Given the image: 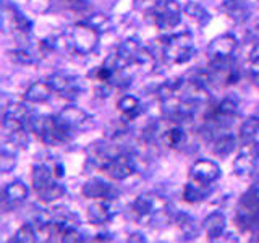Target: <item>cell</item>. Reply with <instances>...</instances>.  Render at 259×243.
Listing matches in <instances>:
<instances>
[{
    "instance_id": "7c38bea8",
    "label": "cell",
    "mask_w": 259,
    "mask_h": 243,
    "mask_svg": "<svg viewBox=\"0 0 259 243\" xmlns=\"http://www.w3.org/2000/svg\"><path fill=\"white\" fill-rule=\"evenodd\" d=\"M29 194V190L24 182L21 180H15L12 183H8L4 188V199H2V208L7 209H13L16 206H20L23 201H26Z\"/></svg>"
},
{
    "instance_id": "4316f807",
    "label": "cell",
    "mask_w": 259,
    "mask_h": 243,
    "mask_svg": "<svg viewBox=\"0 0 259 243\" xmlns=\"http://www.w3.org/2000/svg\"><path fill=\"white\" fill-rule=\"evenodd\" d=\"M233 148H235V138H233V135L224 133V135H221L214 141L212 152L215 154V156H219V157H227L233 151Z\"/></svg>"
},
{
    "instance_id": "8992f818",
    "label": "cell",
    "mask_w": 259,
    "mask_h": 243,
    "mask_svg": "<svg viewBox=\"0 0 259 243\" xmlns=\"http://www.w3.org/2000/svg\"><path fill=\"white\" fill-rule=\"evenodd\" d=\"M62 124L70 128L73 133L75 132H86V130L94 127V117L89 115V113L78 107V105H68V107H63L59 115H57Z\"/></svg>"
},
{
    "instance_id": "ab89813d",
    "label": "cell",
    "mask_w": 259,
    "mask_h": 243,
    "mask_svg": "<svg viewBox=\"0 0 259 243\" xmlns=\"http://www.w3.org/2000/svg\"><path fill=\"white\" fill-rule=\"evenodd\" d=\"M249 60L251 63L254 65V67H259V43L251 49V52H249Z\"/></svg>"
},
{
    "instance_id": "3957f363",
    "label": "cell",
    "mask_w": 259,
    "mask_h": 243,
    "mask_svg": "<svg viewBox=\"0 0 259 243\" xmlns=\"http://www.w3.org/2000/svg\"><path fill=\"white\" fill-rule=\"evenodd\" d=\"M259 164V143L249 141L243 144L237 159L233 160V174L237 177L246 178L253 175Z\"/></svg>"
},
{
    "instance_id": "d4e9b609",
    "label": "cell",
    "mask_w": 259,
    "mask_h": 243,
    "mask_svg": "<svg viewBox=\"0 0 259 243\" xmlns=\"http://www.w3.org/2000/svg\"><path fill=\"white\" fill-rule=\"evenodd\" d=\"M238 110V101L235 97H225L219 102L212 110V118L210 120H221V118H230Z\"/></svg>"
},
{
    "instance_id": "e0dca14e",
    "label": "cell",
    "mask_w": 259,
    "mask_h": 243,
    "mask_svg": "<svg viewBox=\"0 0 259 243\" xmlns=\"http://www.w3.org/2000/svg\"><path fill=\"white\" fill-rule=\"evenodd\" d=\"M221 10L237 24L248 21L251 16V8L248 7L245 0H225L221 7Z\"/></svg>"
},
{
    "instance_id": "52a82bcc",
    "label": "cell",
    "mask_w": 259,
    "mask_h": 243,
    "mask_svg": "<svg viewBox=\"0 0 259 243\" xmlns=\"http://www.w3.org/2000/svg\"><path fill=\"white\" fill-rule=\"evenodd\" d=\"M237 224L241 230L245 232H254V229L259 224V205L249 196L248 193H245L241 196L238 206H237Z\"/></svg>"
},
{
    "instance_id": "7402d4cb",
    "label": "cell",
    "mask_w": 259,
    "mask_h": 243,
    "mask_svg": "<svg viewBox=\"0 0 259 243\" xmlns=\"http://www.w3.org/2000/svg\"><path fill=\"white\" fill-rule=\"evenodd\" d=\"M209 190H207V185H202L198 183L194 180H190L186 183L185 190H183V199L190 205H196V202H201L207 198Z\"/></svg>"
},
{
    "instance_id": "277c9868",
    "label": "cell",
    "mask_w": 259,
    "mask_h": 243,
    "mask_svg": "<svg viewBox=\"0 0 259 243\" xmlns=\"http://www.w3.org/2000/svg\"><path fill=\"white\" fill-rule=\"evenodd\" d=\"M102 170L107 174L110 178L117 182L126 180L136 172V159L128 152H121L117 156L110 157L105 164L102 166Z\"/></svg>"
},
{
    "instance_id": "f6af8a7d",
    "label": "cell",
    "mask_w": 259,
    "mask_h": 243,
    "mask_svg": "<svg viewBox=\"0 0 259 243\" xmlns=\"http://www.w3.org/2000/svg\"><path fill=\"white\" fill-rule=\"evenodd\" d=\"M224 237H225V238H222L224 241H235V243L240 241V238L235 233H224Z\"/></svg>"
},
{
    "instance_id": "1f68e13d",
    "label": "cell",
    "mask_w": 259,
    "mask_h": 243,
    "mask_svg": "<svg viewBox=\"0 0 259 243\" xmlns=\"http://www.w3.org/2000/svg\"><path fill=\"white\" fill-rule=\"evenodd\" d=\"M156 97L162 104L172 101L174 97H177V81H164L162 85H159L157 91H156Z\"/></svg>"
},
{
    "instance_id": "603a6c76",
    "label": "cell",
    "mask_w": 259,
    "mask_h": 243,
    "mask_svg": "<svg viewBox=\"0 0 259 243\" xmlns=\"http://www.w3.org/2000/svg\"><path fill=\"white\" fill-rule=\"evenodd\" d=\"M183 13L188 16L191 21H194V24L199 26V28L206 26V24L210 21L209 12L198 2H188V4H186L185 8H183Z\"/></svg>"
},
{
    "instance_id": "ba28073f",
    "label": "cell",
    "mask_w": 259,
    "mask_h": 243,
    "mask_svg": "<svg viewBox=\"0 0 259 243\" xmlns=\"http://www.w3.org/2000/svg\"><path fill=\"white\" fill-rule=\"evenodd\" d=\"M154 23L159 29H172L182 21V7L177 0H170L164 5H154Z\"/></svg>"
},
{
    "instance_id": "9a60e30c",
    "label": "cell",
    "mask_w": 259,
    "mask_h": 243,
    "mask_svg": "<svg viewBox=\"0 0 259 243\" xmlns=\"http://www.w3.org/2000/svg\"><path fill=\"white\" fill-rule=\"evenodd\" d=\"M227 217L222 211H214L204 219V230L207 233L209 241H219L225 233Z\"/></svg>"
},
{
    "instance_id": "74e56055",
    "label": "cell",
    "mask_w": 259,
    "mask_h": 243,
    "mask_svg": "<svg viewBox=\"0 0 259 243\" xmlns=\"http://www.w3.org/2000/svg\"><path fill=\"white\" fill-rule=\"evenodd\" d=\"M68 7L73 12H86L89 8V0H71V2H68Z\"/></svg>"
},
{
    "instance_id": "60d3db41",
    "label": "cell",
    "mask_w": 259,
    "mask_h": 243,
    "mask_svg": "<svg viewBox=\"0 0 259 243\" xmlns=\"http://www.w3.org/2000/svg\"><path fill=\"white\" fill-rule=\"evenodd\" d=\"M238 76H240V73L237 68H229V76H227V85H235L238 81Z\"/></svg>"
},
{
    "instance_id": "ac0fdd59",
    "label": "cell",
    "mask_w": 259,
    "mask_h": 243,
    "mask_svg": "<svg viewBox=\"0 0 259 243\" xmlns=\"http://www.w3.org/2000/svg\"><path fill=\"white\" fill-rule=\"evenodd\" d=\"M57 178L52 172V167L47 164H36L32 169V188L36 193L44 191L47 186H51L54 182H57Z\"/></svg>"
},
{
    "instance_id": "d6a6232c",
    "label": "cell",
    "mask_w": 259,
    "mask_h": 243,
    "mask_svg": "<svg viewBox=\"0 0 259 243\" xmlns=\"http://www.w3.org/2000/svg\"><path fill=\"white\" fill-rule=\"evenodd\" d=\"M8 59L10 62L16 65H32L34 63V57H32L26 49H13V51H8Z\"/></svg>"
},
{
    "instance_id": "7dc6e473",
    "label": "cell",
    "mask_w": 259,
    "mask_h": 243,
    "mask_svg": "<svg viewBox=\"0 0 259 243\" xmlns=\"http://www.w3.org/2000/svg\"><path fill=\"white\" fill-rule=\"evenodd\" d=\"M254 83L259 86V73H254Z\"/></svg>"
},
{
    "instance_id": "836d02e7",
    "label": "cell",
    "mask_w": 259,
    "mask_h": 243,
    "mask_svg": "<svg viewBox=\"0 0 259 243\" xmlns=\"http://www.w3.org/2000/svg\"><path fill=\"white\" fill-rule=\"evenodd\" d=\"M8 140H12L20 149H26L29 146V133H28V128H21L18 132H15L12 135H7Z\"/></svg>"
},
{
    "instance_id": "5b68a950",
    "label": "cell",
    "mask_w": 259,
    "mask_h": 243,
    "mask_svg": "<svg viewBox=\"0 0 259 243\" xmlns=\"http://www.w3.org/2000/svg\"><path fill=\"white\" fill-rule=\"evenodd\" d=\"M132 211L136 217L140 219H152L164 213H168L164 199L154 193L140 194L132 205Z\"/></svg>"
},
{
    "instance_id": "7a4b0ae2",
    "label": "cell",
    "mask_w": 259,
    "mask_h": 243,
    "mask_svg": "<svg viewBox=\"0 0 259 243\" xmlns=\"http://www.w3.org/2000/svg\"><path fill=\"white\" fill-rule=\"evenodd\" d=\"M194 54H196V49L193 44V36L191 32L185 31V32H178V34H170L168 36V46L165 51V59L172 63H188Z\"/></svg>"
},
{
    "instance_id": "f546056e",
    "label": "cell",
    "mask_w": 259,
    "mask_h": 243,
    "mask_svg": "<svg viewBox=\"0 0 259 243\" xmlns=\"http://www.w3.org/2000/svg\"><path fill=\"white\" fill-rule=\"evenodd\" d=\"M88 24H91V26L99 32V34H102V32H109L113 26V23L110 20V16H107L105 13H94L91 15L89 18L86 20Z\"/></svg>"
},
{
    "instance_id": "ee69618b",
    "label": "cell",
    "mask_w": 259,
    "mask_h": 243,
    "mask_svg": "<svg viewBox=\"0 0 259 243\" xmlns=\"http://www.w3.org/2000/svg\"><path fill=\"white\" fill-rule=\"evenodd\" d=\"M93 241H112V238L109 237L107 233H97L96 237L93 238Z\"/></svg>"
},
{
    "instance_id": "7bdbcfd3",
    "label": "cell",
    "mask_w": 259,
    "mask_h": 243,
    "mask_svg": "<svg viewBox=\"0 0 259 243\" xmlns=\"http://www.w3.org/2000/svg\"><path fill=\"white\" fill-rule=\"evenodd\" d=\"M51 167H52V172H54V175H55L57 178L65 177V169H63V166L60 164V162H55V164L51 166Z\"/></svg>"
},
{
    "instance_id": "f35d334b",
    "label": "cell",
    "mask_w": 259,
    "mask_h": 243,
    "mask_svg": "<svg viewBox=\"0 0 259 243\" xmlns=\"http://www.w3.org/2000/svg\"><path fill=\"white\" fill-rule=\"evenodd\" d=\"M126 241H130V243H144V241H148V238H146V235H144V233L135 232V233H130V235H128Z\"/></svg>"
},
{
    "instance_id": "b9f144b4",
    "label": "cell",
    "mask_w": 259,
    "mask_h": 243,
    "mask_svg": "<svg viewBox=\"0 0 259 243\" xmlns=\"http://www.w3.org/2000/svg\"><path fill=\"white\" fill-rule=\"evenodd\" d=\"M246 193H248L249 196L253 198V199L257 202V205H259V182L254 183V185H251V186H249V190H248Z\"/></svg>"
},
{
    "instance_id": "8fae6325",
    "label": "cell",
    "mask_w": 259,
    "mask_h": 243,
    "mask_svg": "<svg viewBox=\"0 0 259 243\" xmlns=\"http://www.w3.org/2000/svg\"><path fill=\"white\" fill-rule=\"evenodd\" d=\"M238 40L233 34H222L215 37L207 47L209 59H230L235 54Z\"/></svg>"
},
{
    "instance_id": "e575fe53",
    "label": "cell",
    "mask_w": 259,
    "mask_h": 243,
    "mask_svg": "<svg viewBox=\"0 0 259 243\" xmlns=\"http://www.w3.org/2000/svg\"><path fill=\"white\" fill-rule=\"evenodd\" d=\"M113 88H115V86H113L110 81H99V83H97L96 88H94V94L97 97H101V99H107V97L112 94Z\"/></svg>"
},
{
    "instance_id": "c3c4849f",
    "label": "cell",
    "mask_w": 259,
    "mask_h": 243,
    "mask_svg": "<svg viewBox=\"0 0 259 243\" xmlns=\"http://www.w3.org/2000/svg\"><path fill=\"white\" fill-rule=\"evenodd\" d=\"M140 2H148V0H140Z\"/></svg>"
},
{
    "instance_id": "9c48e42d",
    "label": "cell",
    "mask_w": 259,
    "mask_h": 243,
    "mask_svg": "<svg viewBox=\"0 0 259 243\" xmlns=\"http://www.w3.org/2000/svg\"><path fill=\"white\" fill-rule=\"evenodd\" d=\"M222 175L221 166L217 164L215 160L210 159H199L196 160L190 169V178L198 183L202 185H212L214 182H217Z\"/></svg>"
},
{
    "instance_id": "d590c367",
    "label": "cell",
    "mask_w": 259,
    "mask_h": 243,
    "mask_svg": "<svg viewBox=\"0 0 259 243\" xmlns=\"http://www.w3.org/2000/svg\"><path fill=\"white\" fill-rule=\"evenodd\" d=\"M29 7L36 13H47L52 7V0H29Z\"/></svg>"
},
{
    "instance_id": "ffe728a7",
    "label": "cell",
    "mask_w": 259,
    "mask_h": 243,
    "mask_svg": "<svg viewBox=\"0 0 259 243\" xmlns=\"http://www.w3.org/2000/svg\"><path fill=\"white\" fill-rule=\"evenodd\" d=\"M117 107L118 110L121 112V120L125 122H132L133 118H136L138 115H140V112H141V102L140 99H138L136 96L133 94H125L121 99L118 101L117 104Z\"/></svg>"
},
{
    "instance_id": "4fadbf2b",
    "label": "cell",
    "mask_w": 259,
    "mask_h": 243,
    "mask_svg": "<svg viewBox=\"0 0 259 243\" xmlns=\"http://www.w3.org/2000/svg\"><path fill=\"white\" fill-rule=\"evenodd\" d=\"M83 196L89 199H115V188L101 178H91L83 185Z\"/></svg>"
},
{
    "instance_id": "484cf974",
    "label": "cell",
    "mask_w": 259,
    "mask_h": 243,
    "mask_svg": "<svg viewBox=\"0 0 259 243\" xmlns=\"http://www.w3.org/2000/svg\"><path fill=\"white\" fill-rule=\"evenodd\" d=\"M175 224L177 227L180 229V232L185 235V237H188L190 240L193 238H196V235H198V225H196V221L190 216V214H178L175 217Z\"/></svg>"
},
{
    "instance_id": "4dcf8cb0",
    "label": "cell",
    "mask_w": 259,
    "mask_h": 243,
    "mask_svg": "<svg viewBox=\"0 0 259 243\" xmlns=\"http://www.w3.org/2000/svg\"><path fill=\"white\" fill-rule=\"evenodd\" d=\"M67 193V190H65V186L62 183H59V180L54 182L51 186H47V188L44 191H40L37 193V196L40 201H44V202H52L55 199H59L62 198L63 194Z\"/></svg>"
},
{
    "instance_id": "44dd1931",
    "label": "cell",
    "mask_w": 259,
    "mask_h": 243,
    "mask_svg": "<svg viewBox=\"0 0 259 243\" xmlns=\"http://www.w3.org/2000/svg\"><path fill=\"white\" fill-rule=\"evenodd\" d=\"M157 62H159V59L149 47H140L138 49V52L135 54L133 65L140 67V70L143 73H152L157 67Z\"/></svg>"
},
{
    "instance_id": "d6986e66",
    "label": "cell",
    "mask_w": 259,
    "mask_h": 243,
    "mask_svg": "<svg viewBox=\"0 0 259 243\" xmlns=\"http://www.w3.org/2000/svg\"><path fill=\"white\" fill-rule=\"evenodd\" d=\"M18 146L12 140L5 138L2 143V149H0V170L2 172L8 174L16 167V164H18Z\"/></svg>"
},
{
    "instance_id": "83f0119b",
    "label": "cell",
    "mask_w": 259,
    "mask_h": 243,
    "mask_svg": "<svg viewBox=\"0 0 259 243\" xmlns=\"http://www.w3.org/2000/svg\"><path fill=\"white\" fill-rule=\"evenodd\" d=\"M37 229L34 224H23L18 230L15 232L10 241L13 243H34L37 241Z\"/></svg>"
},
{
    "instance_id": "cb8c5ba5",
    "label": "cell",
    "mask_w": 259,
    "mask_h": 243,
    "mask_svg": "<svg viewBox=\"0 0 259 243\" xmlns=\"http://www.w3.org/2000/svg\"><path fill=\"white\" fill-rule=\"evenodd\" d=\"M238 133H240V140L243 141V144L249 143V141H254V138L259 133V112L246 117V120H243Z\"/></svg>"
},
{
    "instance_id": "6da1fadb",
    "label": "cell",
    "mask_w": 259,
    "mask_h": 243,
    "mask_svg": "<svg viewBox=\"0 0 259 243\" xmlns=\"http://www.w3.org/2000/svg\"><path fill=\"white\" fill-rule=\"evenodd\" d=\"M99 32H97L91 24L86 21L78 23L71 26L70 31L65 36L67 44L71 47V51L79 55H89L93 54L97 46H99Z\"/></svg>"
},
{
    "instance_id": "2e32d148",
    "label": "cell",
    "mask_w": 259,
    "mask_h": 243,
    "mask_svg": "<svg viewBox=\"0 0 259 243\" xmlns=\"http://www.w3.org/2000/svg\"><path fill=\"white\" fill-rule=\"evenodd\" d=\"M55 91H54L52 85L49 83V79L47 81L40 79V81H34V83L24 91L23 97H24V101L29 104H42L51 99Z\"/></svg>"
},
{
    "instance_id": "30bf717a",
    "label": "cell",
    "mask_w": 259,
    "mask_h": 243,
    "mask_svg": "<svg viewBox=\"0 0 259 243\" xmlns=\"http://www.w3.org/2000/svg\"><path fill=\"white\" fill-rule=\"evenodd\" d=\"M49 83L52 85L54 91L59 93L62 97L68 101H75L79 96V83L75 76L68 75V73H54L49 76Z\"/></svg>"
},
{
    "instance_id": "8d00e7d4",
    "label": "cell",
    "mask_w": 259,
    "mask_h": 243,
    "mask_svg": "<svg viewBox=\"0 0 259 243\" xmlns=\"http://www.w3.org/2000/svg\"><path fill=\"white\" fill-rule=\"evenodd\" d=\"M83 240H84L83 235L78 232V229H71V230L63 233V237H62L60 241H63V243H79V241H83Z\"/></svg>"
},
{
    "instance_id": "f1b7e54d",
    "label": "cell",
    "mask_w": 259,
    "mask_h": 243,
    "mask_svg": "<svg viewBox=\"0 0 259 243\" xmlns=\"http://www.w3.org/2000/svg\"><path fill=\"white\" fill-rule=\"evenodd\" d=\"M164 138H165L167 144L170 146V148H174V149L183 148L185 143H186V135H185V132L180 127H172V128L165 130Z\"/></svg>"
},
{
    "instance_id": "5bb4252c",
    "label": "cell",
    "mask_w": 259,
    "mask_h": 243,
    "mask_svg": "<svg viewBox=\"0 0 259 243\" xmlns=\"http://www.w3.org/2000/svg\"><path fill=\"white\" fill-rule=\"evenodd\" d=\"M112 199H96L91 205L88 206V219L93 225H104L107 224L112 216H113V209H112Z\"/></svg>"
},
{
    "instance_id": "bcb514c9",
    "label": "cell",
    "mask_w": 259,
    "mask_h": 243,
    "mask_svg": "<svg viewBox=\"0 0 259 243\" xmlns=\"http://www.w3.org/2000/svg\"><path fill=\"white\" fill-rule=\"evenodd\" d=\"M167 2H170V0H156V5H164Z\"/></svg>"
},
{
    "instance_id": "681fc988",
    "label": "cell",
    "mask_w": 259,
    "mask_h": 243,
    "mask_svg": "<svg viewBox=\"0 0 259 243\" xmlns=\"http://www.w3.org/2000/svg\"><path fill=\"white\" fill-rule=\"evenodd\" d=\"M67 2H71V0H67Z\"/></svg>"
}]
</instances>
